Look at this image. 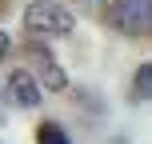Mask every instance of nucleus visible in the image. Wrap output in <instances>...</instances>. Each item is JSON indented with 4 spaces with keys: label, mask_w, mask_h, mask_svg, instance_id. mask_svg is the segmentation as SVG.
I'll use <instances>...</instances> for the list:
<instances>
[{
    "label": "nucleus",
    "mask_w": 152,
    "mask_h": 144,
    "mask_svg": "<svg viewBox=\"0 0 152 144\" xmlns=\"http://www.w3.org/2000/svg\"><path fill=\"white\" fill-rule=\"evenodd\" d=\"M24 28L32 36H68L76 28V20H72L68 8H60L56 0H36V4L24 8Z\"/></svg>",
    "instance_id": "f257e3e1"
},
{
    "label": "nucleus",
    "mask_w": 152,
    "mask_h": 144,
    "mask_svg": "<svg viewBox=\"0 0 152 144\" xmlns=\"http://www.w3.org/2000/svg\"><path fill=\"white\" fill-rule=\"evenodd\" d=\"M112 24L128 36H148L152 32V0H116Z\"/></svg>",
    "instance_id": "f03ea898"
},
{
    "label": "nucleus",
    "mask_w": 152,
    "mask_h": 144,
    "mask_svg": "<svg viewBox=\"0 0 152 144\" xmlns=\"http://www.w3.org/2000/svg\"><path fill=\"white\" fill-rule=\"evenodd\" d=\"M8 100L20 104V108H36V104H40V84H36V76L24 72V68H16L12 76H8Z\"/></svg>",
    "instance_id": "7ed1b4c3"
},
{
    "label": "nucleus",
    "mask_w": 152,
    "mask_h": 144,
    "mask_svg": "<svg viewBox=\"0 0 152 144\" xmlns=\"http://www.w3.org/2000/svg\"><path fill=\"white\" fill-rule=\"evenodd\" d=\"M28 56L36 60V72H40V80H44V84H48L52 92H60L64 84H68V80H64V72H60V64L52 60V52H48V48L32 44V48H28Z\"/></svg>",
    "instance_id": "20e7f679"
},
{
    "label": "nucleus",
    "mask_w": 152,
    "mask_h": 144,
    "mask_svg": "<svg viewBox=\"0 0 152 144\" xmlns=\"http://www.w3.org/2000/svg\"><path fill=\"white\" fill-rule=\"evenodd\" d=\"M132 96L136 100H152V60H144L132 76Z\"/></svg>",
    "instance_id": "39448f33"
},
{
    "label": "nucleus",
    "mask_w": 152,
    "mask_h": 144,
    "mask_svg": "<svg viewBox=\"0 0 152 144\" xmlns=\"http://www.w3.org/2000/svg\"><path fill=\"white\" fill-rule=\"evenodd\" d=\"M36 144H72V140L64 136L60 124H40L36 128Z\"/></svg>",
    "instance_id": "423d86ee"
},
{
    "label": "nucleus",
    "mask_w": 152,
    "mask_h": 144,
    "mask_svg": "<svg viewBox=\"0 0 152 144\" xmlns=\"http://www.w3.org/2000/svg\"><path fill=\"white\" fill-rule=\"evenodd\" d=\"M8 48H12V40H8V32H0V60L8 56Z\"/></svg>",
    "instance_id": "0eeeda50"
}]
</instances>
